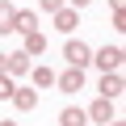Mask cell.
Here are the masks:
<instances>
[{
    "label": "cell",
    "mask_w": 126,
    "mask_h": 126,
    "mask_svg": "<svg viewBox=\"0 0 126 126\" xmlns=\"http://www.w3.org/2000/svg\"><path fill=\"white\" fill-rule=\"evenodd\" d=\"M63 59H67V63H72V67H80V72H84V67H88V63H93V50H88V46H84L80 38H72L67 46H63Z\"/></svg>",
    "instance_id": "1"
},
{
    "label": "cell",
    "mask_w": 126,
    "mask_h": 126,
    "mask_svg": "<svg viewBox=\"0 0 126 126\" xmlns=\"http://www.w3.org/2000/svg\"><path fill=\"white\" fill-rule=\"evenodd\" d=\"M122 59H126L122 46H101V50L93 55V63H97L101 72H118V67H122Z\"/></svg>",
    "instance_id": "2"
},
{
    "label": "cell",
    "mask_w": 126,
    "mask_h": 126,
    "mask_svg": "<svg viewBox=\"0 0 126 126\" xmlns=\"http://www.w3.org/2000/svg\"><path fill=\"white\" fill-rule=\"evenodd\" d=\"M30 55L25 50H17V55H4V76H30Z\"/></svg>",
    "instance_id": "3"
},
{
    "label": "cell",
    "mask_w": 126,
    "mask_h": 126,
    "mask_svg": "<svg viewBox=\"0 0 126 126\" xmlns=\"http://www.w3.org/2000/svg\"><path fill=\"white\" fill-rule=\"evenodd\" d=\"M55 84H59L63 93H80V88H84V72H80V67H67L63 76H55Z\"/></svg>",
    "instance_id": "4"
},
{
    "label": "cell",
    "mask_w": 126,
    "mask_h": 126,
    "mask_svg": "<svg viewBox=\"0 0 126 126\" xmlns=\"http://www.w3.org/2000/svg\"><path fill=\"white\" fill-rule=\"evenodd\" d=\"M13 30H17V34H38V13H34V9H17Z\"/></svg>",
    "instance_id": "5"
},
{
    "label": "cell",
    "mask_w": 126,
    "mask_h": 126,
    "mask_svg": "<svg viewBox=\"0 0 126 126\" xmlns=\"http://www.w3.org/2000/svg\"><path fill=\"white\" fill-rule=\"evenodd\" d=\"M101 97H105V101L122 97V76H118V72H105V76H101Z\"/></svg>",
    "instance_id": "6"
},
{
    "label": "cell",
    "mask_w": 126,
    "mask_h": 126,
    "mask_svg": "<svg viewBox=\"0 0 126 126\" xmlns=\"http://www.w3.org/2000/svg\"><path fill=\"white\" fill-rule=\"evenodd\" d=\"M88 118H93V122H101V126H105V122H113V101L97 97V101H93V109H88Z\"/></svg>",
    "instance_id": "7"
},
{
    "label": "cell",
    "mask_w": 126,
    "mask_h": 126,
    "mask_svg": "<svg viewBox=\"0 0 126 126\" xmlns=\"http://www.w3.org/2000/svg\"><path fill=\"white\" fill-rule=\"evenodd\" d=\"M13 105H17L21 113H30V109L38 105V93H34V88H13Z\"/></svg>",
    "instance_id": "8"
},
{
    "label": "cell",
    "mask_w": 126,
    "mask_h": 126,
    "mask_svg": "<svg viewBox=\"0 0 126 126\" xmlns=\"http://www.w3.org/2000/svg\"><path fill=\"white\" fill-rule=\"evenodd\" d=\"M84 122H88V113L76 109V105H67V109L59 113V126H84Z\"/></svg>",
    "instance_id": "9"
},
{
    "label": "cell",
    "mask_w": 126,
    "mask_h": 126,
    "mask_svg": "<svg viewBox=\"0 0 126 126\" xmlns=\"http://www.w3.org/2000/svg\"><path fill=\"white\" fill-rule=\"evenodd\" d=\"M55 25H59L63 34H72V30L80 25V21H76V9H59V13H55Z\"/></svg>",
    "instance_id": "10"
},
{
    "label": "cell",
    "mask_w": 126,
    "mask_h": 126,
    "mask_svg": "<svg viewBox=\"0 0 126 126\" xmlns=\"http://www.w3.org/2000/svg\"><path fill=\"white\" fill-rule=\"evenodd\" d=\"M30 80H34V88H50L55 84V72L50 67H30Z\"/></svg>",
    "instance_id": "11"
},
{
    "label": "cell",
    "mask_w": 126,
    "mask_h": 126,
    "mask_svg": "<svg viewBox=\"0 0 126 126\" xmlns=\"http://www.w3.org/2000/svg\"><path fill=\"white\" fill-rule=\"evenodd\" d=\"M42 50H46V38H42V30H38V34H25V55L34 59V55H42Z\"/></svg>",
    "instance_id": "12"
},
{
    "label": "cell",
    "mask_w": 126,
    "mask_h": 126,
    "mask_svg": "<svg viewBox=\"0 0 126 126\" xmlns=\"http://www.w3.org/2000/svg\"><path fill=\"white\" fill-rule=\"evenodd\" d=\"M13 17H17V9L9 4V0H0V34H9V30H13Z\"/></svg>",
    "instance_id": "13"
},
{
    "label": "cell",
    "mask_w": 126,
    "mask_h": 126,
    "mask_svg": "<svg viewBox=\"0 0 126 126\" xmlns=\"http://www.w3.org/2000/svg\"><path fill=\"white\" fill-rule=\"evenodd\" d=\"M13 88H17V84H13L9 76H0V101H13Z\"/></svg>",
    "instance_id": "14"
},
{
    "label": "cell",
    "mask_w": 126,
    "mask_h": 126,
    "mask_svg": "<svg viewBox=\"0 0 126 126\" xmlns=\"http://www.w3.org/2000/svg\"><path fill=\"white\" fill-rule=\"evenodd\" d=\"M42 13H59V9H67V0H38Z\"/></svg>",
    "instance_id": "15"
},
{
    "label": "cell",
    "mask_w": 126,
    "mask_h": 126,
    "mask_svg": "<svg viewBox=\"0 0 126 126\" xmlns=\"http://www.w3.org/2000/svg\"><path fill=\"white\" fill-rule=\"evenodd\" d=\"M113 30H118V34L126 30V9H113Z\"/></svg>",
    "instance_id": "16"
},
{
    "label": "cell",
    "mask_w": 126,
    "mask_h": 126,
    "mask_svg": "<svg viewBox=\"0 0 126 126\" xmlns=\"http://www.w3.org/2000/svg\"><path fill=\"white\" fill-rule=\"evenodd\" d=\"M84 4H93V0H72V9H84Z\"/></svg>",
    "instance_id": "17"
},
{
    "label": "cell",
    "mask_w": 126,
    "mask_h": 126,
    "mask_svg": "<svg viewBox=\"0 0 126 126\" xmlns=\"http://www.w3.org/2000/svg\"><path fill=\"white\" fill-rule=\"evenodd\" d=\"M109 4H113V9H122V4H126V0H109Z\"/></svg>",
    "instance_id": "18"
},
{
    "label": "cell",
    "mask_w": 126,
    "mask_h": 126,
    "mask_svg": "<svg viewBox=\"0 0 126 126\" xmlns=\"http://www.w3.org/2000/svg\"><path fill=\"white\" fill-rule=\"evenodd\" d=\"M0 76H4V55H0Z\"/></svg>",
    "instance_id": "19"
},
{
    "label": "cell",
    "mask_w": 126,
    "mask_h": 126,
    "mask_svg": "<svg viewBox=\"0 0 126 126\" xmlns=\"http://www.w3.org/2000/svg\"><path fill=\"white\" fill-rule=\"evenodd\" d=\"M105 126H122V122H105Z\"/></svg>",
    "instance_id": "20"
},
{
    "label": "cell",
    "mask_w": 126,
    "mask_h": 126,
    "mask_svg": "<svg viewBox=\"0 0 126 126\" xmlns=\"http://www.w3.org/2000/svg\"><path fill=\"white\" fill-rule=\"evenodd\" d=\"M0 126H13V122H0Z\"/></svg>",
    "instance_id": "21"
}]
</instances>
